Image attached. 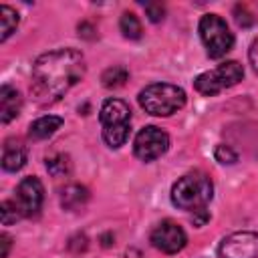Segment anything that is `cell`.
Returning <instances> with one entry per match:
<instances>
[{"instance_id":"6da1fadb","label":"cell","mask_w":258,"mask_h":258,"mask_svg":"<svg viewBox=\"0 0 258 258\" xmlns=\"http://www.w3.org/2000/svg\"><path fill=\"white\" fill-rule=\"evenodd\" d=\"M87 62L77 48H54L42 52L32 62L30 93L38 105H52L83 81Z\"/></svg>"},{"instance_id":"7a4b0ae2","label":"cell","mask_w":258,"mask_h":258,"mask_svg":"<svg viewBox=\"0 0 258 258\" xmlns=\"http://www.w3.org/2000/svg\"><path fill=\"white\" fill-rule=\"evenodd\" d=\"M171 204L183 212H206L214 198V181L204 171H189L177 177L169 191Z\"/></svg>"},{"instance_id":"3957f363","label":"cell","mask_w":258,"mask_h":258,"mask_svg":"<svg viewBox=\"0 0 258 258\" xmlns=\"http://www.w3.org/2000/svg\"><path fill=\"white\" fill-rule=\"evenodd\" d=\"M137 103L147 115L169 117L185 107L187 95L181 87L173 83H151L139 91Z\"/></svg>"},{"instance_id":"277c9868","label":"cell","mask_w":258,"mask_h":258,"mask_svg":"<svg viewBox=\"0 0 258 258\" xmlns=\"http://www.w3.org/2000/svg\"><path fill=\"white\" fill-rule=\"evenodd\" d=\"M99 123H101V135L107 147L119 149L127 143L131 133V109L121 99H105L99 109Z\"/></svg>"},{"instance_id":"5b68a950","label":"cell","mask_w":258,"mask_h":258,"mask_svg":"<svg viewBox=\"0 0 258 258\" xmlns=\"http://www.w3.org/2000/svg\"><path fill=\"white\" fill-rule=\"evenodd\" d=\"M198 32L202 38V44L206 46V54L210 58H222L226 56L234 46V32L230 30L228 22L214 12H208L200 18Z\"/></svg>"},{"instance_id":"8992f818","label":"cell","mask_w":258,"mask_h":258,"mask_svg":"<svg viewBox=\"0 0 258 258\" xmlns=\"http://www.w3.org/2000/svg\"><path fill=\"white\" fill-rule=\"evenodd\" d=\"M244 79V67L238 60H224L212 71H204L194 79V89L204 97H214Z\"/></svg>"},{"instance_id":"52a82bcc","label":"cell","mask_w":258,"mask_h":258,"mask_svg":"<svg viewBox=\"0 0 258 258\" xmlns=\"http://www.w3.org/2000/svg\"><path fill=\"white\" fill-rule=\"evenodd\" d=\"M167 149H169V135L157 125L141 127L133 139V155L143 163H151L159 159L161 155L167 153Z\"/></svg>"},{"instance_id":"ba28073f","label":"cell","mask_w":258,"mask_h":258,"mask_svg":"<svg viewBox=\"0 0 258 258\" xmlns=\"http://www.w3.org/2000/svg\"><path fill=\"white\" fill-rule=\"evenodd\" d=\"M149 242L155 250L163 252V254H177L187 246V234L185 230L173 222V220H161L153 226L151 234H149Z\"/></svg>"},{"instance_id":"9c48e42d","label":"cell","mask_w":258,"mask_h":258,"mask_svg":"<svg viewBox=\"0 0 258 258\" xmlns=\"http://www.w3.org/2000/svg\"><path fill=\"white\" fill-rule=\"evenodd\" d=\"M220 258H258V232L238 230L222 238L218 244Z\"/></svg>"},{"instance_id":"30bf717a","label":"cell","mask_w":258,"mask_h":258,"mask_svg":"<svg viewBox=\"0 0 258 258\" xmlns=\"http://www.w3.org/2000/svg\"><path fill=\"white\" fill-rule=\"evenodd\" d=\"M22 218H34L38 216L42 202H44V185L36 175H26L16 185V198H14Z\"/></svg>"},{"instance_id":"8fae6325","label":"cell","mask_w":258,"mask_h":258,"mask_svg":"<svg viewBox=\"0 0 258 258\" xmlns=\"http://www.w3.org/2000/svg\"><path fill=\"white\" fill-rule=\"evenodd\" d=\"M26 155H28L26 145L16 137H8L2 145V159H0L2 169L10 171V173L20 171L26 165Z\"/></svg>"},{"instance_id":"7c38bea8","label":"cell","mask_w":258,"mask_h":258,"mask_svg":"<svg viewBox=\"0 0 258 258\" xmlns=\"http://www.w3.org/2000/svg\"><path fill=\"white\" fill-rule=\"evenodd\" d=\"M22 109V95L16 87L12 85H2L0 87V121L2 125H8L12 119L20 115Z\"/></svg>"},{"instance_id":"4fadbf2b","label":"cell","mask_w":258,"mask_h":258,"mask_svg":"<svg viewBox=\"0 0 258 258\" xmlns=\"http://www.w3.org/2000/svg\"><path fill=\"white\" fill-rule=\"evenodd\" d=\"M64 119L58 117V115H42L38 119H34L30 125H28V137L32 141H42V139H48L52 137L60 127H62Z\"/></svg>"},{"instance_id":"5bb4252c","label":"cell","mask_w":258,"mask_h":258,"mask_svg":"<svg viewBox=\"0 0 258 258\" xmlns=\"http://www.w3.org/2000/svg\"><path fill=\"white\" fill-rule=\"evenodd\" d=\"M89 202V189L81 183H71L60 191V206L69 212L83 208Z\"/></svg>"},{"instance_id":"9a60e30c","label":"cell","mask_w":258,"mask_h":258,"mask_svg":"<svg viewBox=\"0 0 258 258\" xmlns=\"http://www.w3.org/2000/svg\"><path fill=\"white\" fill-rule=\"evenodd\" d=\"M18 22H20L18 12L12 6L2 4L0 6V42H6L12 36V32L18 26Z\"/></svg>"},{"instance_id":"2e32d148","label":"cell","mask_w":258,"mask_h":258,"mask_svg":"<svg viewBox=\"0 0 258 258\" xmlns=\"http://www.w3.org/2000/svg\"><path fill=\"white\" fill-rule=\"evenodd\" d=\"M119 30L123 32L125 38L129 40H139L143 36V28H141V20L133 14V12H123L119 18Z\"/></svg>"},{"instance_id":"e0dca14e","label":"cell","mask_w":258,"mask_h":258,"mask_svg":"<svg viewBox=\"0 0 258 258\" xmlns=\"http://www.w3.org/2000/svg\"><path fill=\"white\" fill-rule=\"evenodd\" d=\"M46 171L52 175V177H64L71 173L73 169V163H71V157L67 153H54L50 157H46Z\"/></svg>"},{"instance_id":"ac0fdd59","label":"cell","mask_w":258,"mask_h":258,"mask_svg":"<svg viewBox=\"0 0 258 258\" xmlns=\"http://www.w3.org/2000/svg\"><path fill=\"white\" fill-rule=\"evenodd\" d=\"M129 79V71L121 64H115V67H109L103 75H101V83L105 89H119L125 85V81Z\"/></svg>"},{"instance_id":"d6986e66","label":"cell","mask_w":258,"mask_h":258,"mask_svg":"<svg viewBox=\"0 0 258 258\" xmlns=\"http://www.w3.org/2000/svg\"><path fill=\"white\" fill-rule=\"evenodd\" d=\"M0 214H2V226H10L12 222L22 218V214H20V210H18L14 200H4L0 204Z\"/></svg>"},{"instance_id":"ffe728a7","label":"cell","mask_w":258,"mask_h":258,"mask_svg":"<svg viewBox=\"0 0 258 258\" xmlns=\"http://www.w3.org/2000/svg\"><path fill=\"white\" fill-rule=\"evenodd\" d=\"M214 157H216V161L222 163V165H234V163L238 161V153H236L230 145H224V143L216 145V149H214Z\"/></svg>"},{"instance_id":"44dd1931","label":"cell","mask_w":258,"mask_h":258,"mask_svg":"<svg viewBox=\"0 0 258 258\" xmlns=\"http://www.w3.org/2000/svg\"><path fill=\"white\" fill-rule=\"evenodd\" d=\"M143 8H145L147 18H149L153 24H157V22H161V20L165 18V6H163L161 2H145Z\"/></svg>"},{"instance_id":"7402d4cb","label":"cell","mask_w":258,"mask_h":258,"mask_svg":"<svg viewBox=\"0 0 258 258\" xmlns=\"http://www.w3.org/2000/svg\"><path fill=\"white\" fill-rule=\"evenodd\" d=\"M236 22L240 24V26H250L252 22H254V18L250 16V12L246 10V6H236Z\"/></svg>"},{"instance_id":"603a6c76","label":"cell","mask_w":258,"mask_h":258,"mask_svg":"<svg viewBox=\"0 0 258 258\" xmlns=\"http://www.w3.org/2000/svg\"><path fill=\"white\" fill-rule=\"evenodd\" d=\"M248 62H250L252 71L258 75V38H254L250 48H248Z\"/></svg>"},{"instance_id":"cb8c5ba5","label":"cell","mask_w":258,"mask_h":258,"mask_svg":"<svg viewBox=\"0 0 258 258\" xmlns=\"http://www.w3.org/2000/svg\"><path fill=\"white\" fill-rule=\"evenodd\" d=\"M0 246H2L0 258H8V252H10V246H12V238L8 234H0Z\"/></svg>"}]
</instances>
